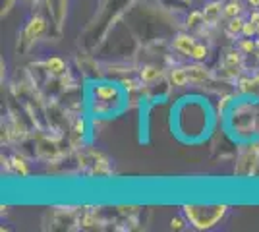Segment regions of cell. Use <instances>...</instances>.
<instances>
[{
  "instance_id": "10",
  "label": "cell",
  "mask_w": 259,
  "mask_h": 232,
  "mask_svg": "<svg viewBox=\"0 0 259 232\" xmlns=\"http://www.w3.org/2000/svg\"><path fill=\"white\" fill-rule=\"evenodd\" d=\"M159 76H161V72H159L157 68H153V66L143 68V70H141V74H140L141 81H145V83H151V81H155Z\"/></svg>"
},
{
  "instance_id": "6",
  "label": "cell",
  "mask_w": 259,
  "mask_h": 232,
  "mask_svg": "<svg viewBox=\"0 0 259 232\" xmlns=\"http://www.w3.org/2000/svg\"><path fill=\"white\" fill-rule=\"evenodd\" d=\"M45 66H47V70H49L51 74H54V76H60V74L66 72V62L60 56H51V58L45 62Z\"/></svg>"
},
{
  "instance_id": "15",
  "label": "cell",
  "mask_w": 259,
  "mask_h": 232,
  "mask_svg": "<svg viewBox=\"0 0 259 232\" xmlns=\"http://www.w3.org/2000/svg\"><path fill=\"white\" fill-rule=\"evenodd\" d=\"M255 33H257V23H253L251 20L244 23V29H242V35H244V37H253Z\"/></svg>"
},
{
  "instance_id": "19",
  "label": "cell",
  "mask_w": 259,
  "mask_h": 232,
  "mask_svg": "<svg viewBox=\"0 0 259 232\" xmlns=\"http://www.w3.org/2000/svg\"><path fill=\"white\" fill-rule=\"evenodd\" d=\"M122 85L132 91V89H136V85H138V83H136L134 79H124V81H122Z\"/></svg>"
},
{
  "instance_id": "13",
  "label": "cell",
  "mask_w": 259,
  "mask_h": 232,
  "mask_svg": "<svg viewBox=\"0 0 259 232\" xmlns=\"http://www.w3.org/2000/svg\"><path fill=\"white\" fill-rule=\"evenodd\" d=\"M240 12H242V4L240 2H228L227 6L223 8V14L227 18H236V16H240Z\"/></svg>"
},
{
  "instance_id": "5",
  "label": "cell",
  "mask_w": 259,
  "mask_h": 232,
  "mask_svg": "<svg viewBox=\"0 0 259 232\" xmlns=\"http://www.w3.org/2000/svg\"><path fill=\"white\" fill-rule=\"evenodd\" d=\"M186 72H188V77H190V81L192 83H201V81H207V79H211V74L207 72L205 68L201 66H188L186 68Z\"/></svg>"
},
{
  "instance_id": "11",
  "label": "cell",
  "mask_w": 259,
  "mask_h": 232,
  "mask_svg": "<svg viewBox=\"0 0 259 232\" xmlns=\"http://www.w3.org/2000/svg\"><path fill=\"white\" fill-rule=\"evenodd\" d=\"M244 20L240 18V16H236V18H230V22H228V27H227V31L230 35H238V33H242V29H244Z\"/></svg>"
},
{
  "instance_id": "12",
  "label": "cell",
  "mask_w": 259,
  "mask_h": 232,
  "mask_svg": "<svg viewBox=\"0 0 259 232\" xmlns=\"http://www.w3.org/2000/svg\"><path fill=\"white\" fill-rule=\"evenodd\" d=\"M207 55H209V51H207L205 44H197V43H195V47L192 49V53H190V58H194L195 62H199V60H205Z\"/></svg>"
},
{
  "instance_id": "7",
  "label": "cell",
  "mask_w": 259,
  "mask_h": 232,
  "mask_svg": "<svg viewBox=\"0 0 259 232\" xmlns=\"http://www.w3.org/2000/svg\"><path fill=\"white\" fill-rule=\"evenodd\" d=\"M170 81H172V85H176V87H184L190 81L186 68H174L172 72H170Z\"/></svg>"
},
{
  "instance_id": "8",
  "label": "cell",
  "mask_w": 259,
  "mask_h": 232,
  "mask_svg": "<svg viewBox=\"0 0 259 232\" xmlns=\"http://www.w3.org/2000/svg\"><path fill=\"white\" fill-rule=\"evenodd\" d=\"M221 4L219 2H211V4H207L205 10H203V16H205V22H217V18L221 16Z\"/></svg>"
},
{
  "instance_id": "9",
  "label": "cell",
  "mask_w": 259,
  "mask_h": 232,
  "mask_svg": "<svg viewBox=\"0 0 259 232\" xmlns=\"http://www.w3.org/2000/svg\"><path fill=\"white\" fill-rule=\"evenodd\" d=\"M12 166H14V170H16L20 176H27V174H29V166H27V163L23 161L22 157H18V155L12 157Z\"/></svg>"
},
{
  "instance_id": "22",
  "label": "cell",
  "mask_w": 259,
  "mask_h": 232,
  "mask_svg": "<svg viewBox=\"0 0 259 232\" xmlns=\"http://www.w3.org/2000/svg\"><path fill=\"white\" fill-rule=\"evenodd\" d=\"M251 6H255V8H259V0H248Z\"/></svg>"
},
{
  "instance_id": "16",
  "label": "cell",
  "mask_w": 259,
  "mask_h": 232,
  "mask_svg": "<svg viewBox=\"0 0 259 232\" xmlns=\"http://www.w3.org/2000/svg\"><path fill=\"white\" fill-rule=\"evenodd\" d=\"M240 49H242L244 53H251V51L255 49V43H253V41H251L249 37H246V39H244V41L240 43Z\"/></svg>"
},
{
  "instance_id": "20",
  "label": "cell",
  "mask_w": 259,
  "mask_h": 232,
  "mask_svg": "<svg viewBox=\"0 0 259 232\" xmlns=\"http://www.w3.org/2000/svg\"><path fill=\"white\" fill-rule=\"evenodd\" d=\"M83 224H85V226H91V224H93V222H95V219H93V217H85V219H83Z\"/></svg>"
},
{
  "instance_id": "21",
  "label": "cell",
  "mask_w": 259,
  "mask_h": 232,
  "mask_svg": "<svg viewBox=\"0 0 259 232\" xmlns=\"http://www.w3.org/2000/svg\"><path fill=\"white\" fill-rule=\"evenodd\" d=\"M251 22L259 23V12H253V14H251Z\"/></svg>"
},
{
  "instance_id": "18",
  "label": "cell",
  "mask_w": 259,
  "mask_h": 232,
  "mask_svg": "<svg viewBox=\"0 0 259 232\" xmlns=\"http://www.w3.org/2000/svg\"><path fill=\"white\" fill-rule=\"evenodd\" d=\"M227 62H228V64H232V66H234V64H238V62H240V55H238V53H228Z\"/></svg>"
},
{
  "instance_id": "23",
  "label": "cell",
  "mask_w": 259,
  "mask_h": 232,
  "mask_svg": "<svg viewBox=\"0 0 259 232\" xmlns=\"http://www.w3.org/2000/svg\"><path fill=\"white\" fill-rule=\"evenodd\" d=\"M257 35H259V23H257Z\"/></svg>"
},
{
  "instance_id": "14",
  "label": "cell",
  "mask_w": 259,
  "mask_h": 232,
  "mask_svg": "<svg viewBox=\"0 0 259 232\" xmlns=\"http://www.w3.org/2000/svg\"><path fill=\"white\" fill-rule=\"evenodd\" d=\"M201 20H205V16H203V12H192L190 14V18H188V27H197Z\"/></svg>"
},
{
  "instance_id": "4",
  "label": "cell",
  "mask_w": 259,
  "mask_h": 232,
  "mask_svg": "<svg viewBox=\"0 0 259 232\" xmlns=\"http://www.w3.org/2000/svg\"><path fill=\"white\" fill-rule=\"evenodd\" d=\"M172 47L176 49V51H180L182 55L190 56L192 49L195 47V41H194V37H190V35H178V37L174 39Z\"/></svg>"
},
{
  "instance_id": "17",
  "label": "cell",
  "mask_w": 259,
  "mask_h": 232,
  "mask_svg": "<svg viewBox=\"0 0 259 232\" xmlns=\"http://www.w3.org/2000/svg\"><path fill=\"white\" fill-rule=\"evenodd\" d=\"M184 219H180V217H174L172 221H170V228L172 230H184Z\"/></svg>"
},
{
  "instance_id": "2",
  "label": "cell",
  "mask_w": 259,
  "mask_h": 232,
  "mask_svg": "<svg viewBox=\"0 0 259 232\" xmlns=\"http://www.w3.org/2000/svg\"><path fill=\"white\" fill-rule=\"evenodd\" d=\"M45 29H47V22H45L43 18H33L31 22L25 25V31H23V39L27 41V43H33V41H37L41 35L45 33Z\"/></svg>"
},
{
  "instance_id": "1",
  "label": "cell",
  "mask_w": 259,
  "mask_h": 232,
  "mask_svg": "<svg viewBox=\"0 0 259 232\" xmlns=\"http://www.w3.org/2000/svg\"><path fill=\"white\" fill-rule=\"evenodd\" d=\"M227 205H213V207H201V205H184V217L194 224L197 230L213 228L217 222L223 221L227 215Z\"/></svg>"
},
{
  "instance_id": "3",
  "label": "cell",
  "mask_w": 259,
  "mask_h": 232,
  "mask_svg": "<svg viewBox=\"0 0 259 232\" xmlns=\"http://www.w3.org/2000/svg\"><path fill=\"white\" fill-rule=\"evenodd\" d=\"M118 99V89L116 85H110V83H99L95 87V101L99 103H110V101Z\"/></svg>"
}]
</instances>
